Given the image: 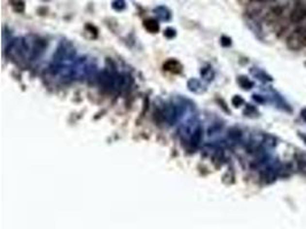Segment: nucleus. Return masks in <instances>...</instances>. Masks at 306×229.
<instances>
[{"label": "nucleus", "mask_w": 306, "mask_h": 229, "mask_svg": "<svg viewBox=\"0 0 306 229\" xmlns=\"http://www.w3.org/2000/svg\"><path fill=\"white\" fill-rule=\"evenodd\" d=\"M287 46L292 51H299L306 46V28L298 26L287 39Z\"/></svg>", "instance_id": "1"}, {"label": "nucleus", "mask_w": 306, "mask_h": 229, "mask_svg": "<svg viewBox=\"0 0 306 229\" xmlns=\"http://www.w3.org/2000/svg\"><path fill=\"white\" fill-rule=\"evenodd\" d=\"M305 16H306V8L302 7V6H298V7H296L294 11L290 13V21H291L292 23L298 24Z\"/></svg>", "instance_id": "2"}, {"label": "nucleus", "mask_w": 306, "mask_h": 229, "mask_svg": "<svg viewBox=\"0 0 306 229\" xmlns=\"http://www.w3.org/2000/svg\"><path fill=\"white\" fill-rule=\"evenodd\" d=\"M295 159L298 171L306 177V153H297L295 155Z\"/></svg>", "instance_id": "3"}, {"label": "nucleus", "mask_w": 306, "mask_h": 229, "mask_svg": "<svg viewBox=\"0 0 306 229\" xmlns=\"http://www.w3.org/2000/svg\"><path fill=\"white\" fill-rule=\"evenodd\" d=\"M283 13V9L282 7H274L270 11V13H267V21H276L277 18L281 16Z\"/></svg>", "instance_id": "4"}, {"label": "nucleus", "mask_w": 306, "mask_h": 229, "mask_svg": "<svg viewBox=\"0 0 306 229\" xmlns=\"http://www.w3.org/2000/svg\"><path fill=\"white\" fill-rule=\"evenodd\" d=\"M164 68H165L168 71H171V72H179L181 70V65L179 64L177 61H173V60L166 62V63L164 64Z\"/></svg>", "instance_id": "5"}, {"label": "nucleus", "mask_w": 306, "mask_h": 229, "mask_svg": "<svg viewBox=\"0 0 306 229\" xmlns=\"http://www.w3.org/2000/svg\"><path fill=\"white\" fill-rule=\"evenodd\" d=\"M145 28L150 32H156V31H159V23L153 18H149V20L145 21Z\"/></svg>", "instance_id": "6"}, {"label": "nucleus", "mask_w": 306, "mask_h": 229, "mask_svg": "<svg viewBox=\"0 0 306 229\" xmlns=\"http://www.w3.org/2000/svg\"><path fill=\"white\" fill-rule=\"evenodd\" d=\"M13 8L16 12H22L24 9V2L22 0H11Z\"/></svg>", "instance_id": "7"}, {"label": "nucleus", "mask_w": 306, "mask_h": 229, "mask_svg": "<svg viewBox=\"0 0 306 229\" xmlns=\"http://www.w3.org/2000/svg\"><path fill=\"white\" fill-rule=\"evenodd\" d=\"M302 118L306 122V109H303L302 110Z\"/></svg>", "instance_id": "8"}, {"label": "nucleus", "mask_w": 306, "mask_h": 229, "mask_svg": "<svg viewBox=\"0 0 306 229\" xmlns=\"http://www.w3.org/2000/svg\"><path fill=\"white\" fill-rule=\"evenodd\" d=\"M256 2H265V1H269V0H254Z\"/></svg>", "instance_id": "9"}, {"label": "nucleus", "mask_w": 306, "mask_h": 229, "mask_svg": "<svg viewBox=\"0 0 306 229\" xmlns=\"http://www.w3.org/2000/svg\"><path fill=\"white\" fill-rule=\"evenodd\" d=\"M301 137H302V139H303V140H304V141H305V143H306V136H303V134H301Z\"/></svg>", "instance_id": "10"}]
</instances>
